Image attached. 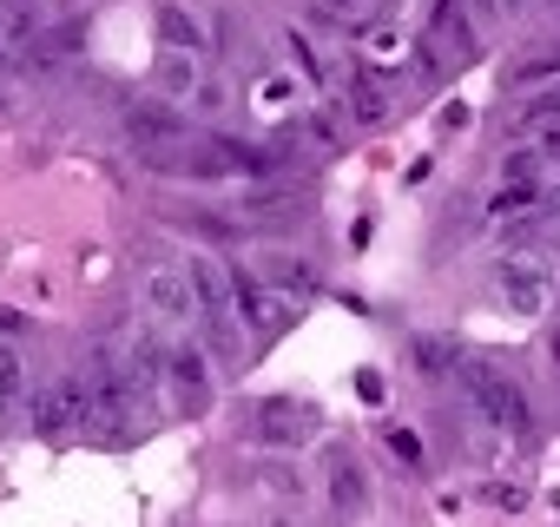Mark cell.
<instances>
[{
	"mask_svg": "<svg viewBox=\"0 0 560 527\" xmlns=\"http://www.w3.org/2000/svg\"><path fill=\"white\" fill-rule=\"evenodd\" d=\"M198 80H205V73H198V60H185V54L165 67V93H172V99H191V86H198Z\"/></svg>",
	"mask_w": 560,
	"mask_h": 527,
	"instance_id": "e0dca14e",
	"label": "cell"
},
{
	"mask_svg": "<svg viewBox=\"0 0 560 527\" xmlns=\"http://www.w3.org/2000/svg\"><path fill=\"white\" fill-rule=\"evenodd\" d=\"M145 304L159 324H191V278H185V264H145Z\"/></svg>",
	"mask_w": 560,
	"mask_h": 527,
	"instance_id": "ba28073f",
	"label": "cell"
},
{
	"mask_svg": "<svg viewBox=\"0 0 560 527\" xmlns=\"http://www.w3.org/2000/svg\"><path fill=\"white\" fill-rule=\"evenodd\" d=\"M501 185H540V152H508L501 159Z\"/></svg>",
	"mask_w": 560,
	"mask_h": 527,
	"instance_id": "2e32d148",
	"label": "cell"
},
{
	"mask_svg": "<svg viewBox=\"0 0 560 527\" xmlns=\"http://www.w3.org/2000/svg\"><path fill=\"white\" fill-rule=\"evenodd\" d=\"M547 363H553V376H560V330L547 337Z\"/></svg>",
	"mask_w": 560,
	"mask_h": 527,
	"instance_id": "cb8c5ba5",
	"label": "cell"
},
{
	"mask_svg": "<svg viewBox=\"0 0 560 527\" xmlns=\"http://www.w3.org/2000/svg\"><path fill=\"white\" fill-rule=\"evenodd\" d=\"M0 337H21V317L14 311H0Z\"/></svg>",
	"mask_w": 560,
	"mask_h": 527,
	"instance_id": "7402d4cb",
	"label": "cell"
},
{
	"mask_svg": "<svg viewBox=\"0 0 560 527\" xmlns=\"http://www.w3.org/2000/svg\"><path fill=\"white\" fill-rule=\"evenodd\" d=\"M27 396V363L14 350V337H0V409H14Z\"/></svg>",
	"mask_w": 560,
	"mask_h": 527,
	"instance_id": "9a60e30c",
	"label": "cell"
},
{
	"mask_svg": "<svg viewBox=\"0 0 560 527\" xmlns=\"http://www.w3.org/2000/svg\"><path fill=\"white\" fill-rule=\"evenodd\" d=\"M231 297H237V324H244L257 343H277V337L298 324V297H284L277 284H264L250 264H237V271H231Z\"/></svg>",
	"mask_w": 560,
	"mask_h": 527,
	"instance_id": "3957f363",
	"label": "cell"
},
{
	"mask_svg": "<svg viewBox=\"0 0 560 527\" xmlns=\"http://www.w3.org/2000/svg\"><path fill=\"white\" fill-rule=\"evenodd\" d=\"M185 278H191V330L205 337V350L218 356H237L244 350V324H237V297H231V271L211 257V250H191L185 257Z\"/></svg>",
	"mask_w": 560,
	"mask_h": 527,
	"instance_id": "6da1fadb",
	"label": "cell"
},
{
	"mask_svg": "<svg viewBox=\"0 0 560 527\" xmlns=\"http://www.w3.org/2000/svg\"><path fill=\"white\" fill-rule=\"evenodd\" d=\"M383 113H389L383 86H376L370 73H350V119H357V126H383Z\"/></svg>",
	"mask_w": 560,
	"mask_h": 527,
	"instance_id": "5bb4252c",
	"label": "cell"
},
{
	"mask_svg": "<svg viewBox=\"0 0 560 527\" xmlns=\"http://www.w3.org/2000/svg\"><path fill=\"white\" fill-rule=\"evenodd\" d=\"M270 527H298V520H284V514H277V520H270Z\"/></svg>",
	"mask_w": 560,
	"mask_h": 527,
	"instance_id": "d4e9b609",
	"label": "cell"
},
{
	"mask_svg": "<svg viewBox=\"0 0 560 527\" xmlns=\"http://www.w3.org/2000/svg\"><path fill=\"white\" fill-rule=\"evenodd\" d=\"M547 119H560V80H553L547 93H534L527 113H521V126H547Z\"/></svg>",
	"mask_w": 560,
	"mask_h": 527,
	"instance_id": "ac0fdd59",
	"label": "cell"
},
{
	"mask_svg": "<svg viewBox=\"0 0 560 527\" xmlns=\"http://www.w3.org/2000/svg\"><path fill=\"white\" fill-rule=\"evenodd\" d=\"M191 126H185V113L172 106V99H132L126 106V139L139 145V152H152V145H172V139H185Z\"/></svg>",
	"mask_w": 560,
	"mask_h": 527,
	"instance_id": "9c48e42d",
	"label": "cell"
},
{
	"mask_svg": "<svg viewBox=\"0 0 560 527\" xmlns=\"http://www.w3.org/2000/svg\"><path fill=\"white\" fill-rule=\"evenodd\" d=\"M159 34H165V47H191V54H205V27H198V14H185V8H159Z\"/></svg>",
	"mask_w": 560,
	"mask_h": 527,
	"instance_id": "4fadbf2b",
	"label": "cell"
},
{
	"mask_svg": "<svg viewBox=\"0 0 560 527\" xmlns=\"http://www.w3.org/2000/svg\"><path fill=\"white\" fill-rule=\"evenodd\" d=\"M540 159H560V126H547V139H540Z\"/></svg>",
	"mask_w": 560,
	"mask_h": 527,
	"instance_id": "44dd1931",
	"label": "cell"
},
{
	"mask_svg": "<svg viewBox=\"0 0 560 527\" xmlns=\"http://www.w3.org/2000/svg\"><path fill=\"white\" fill-rule=\"evenodd\" d=\"M409 356H416V370H422L429 383H442V376H455V370H462L455 337H416V343H409Z\"/></svg>",
	"mask_w": 560,
	"mask_h": 527,
	"instance_id": "8fae6325",
	"label": "cell"
},
{
	"mask_svg": "<svg viewBox=\"0 0 560 527\" xmlns=\"http://www.w3.org/2000/svg\"><path fill=\"white\" fill-rule=\"evenodd\" d=\"M475 14H481V21H494V14H508V8H501V0H475Z\"/></svg>",
	"mask_w": 560,
	"mask_h": 527,
	"instance_id": "603a6c76",
	"label": "cell"
},
{
	"mask_svg": "<svg viewBox=\"0 0 560 527\" xmlns=\"http://www.w3.org/2000/svg\"><path fill=\"white\" fill-rule=\"evenodd\" d=\"M317 402H298V396H257L250 402V442L264 448H304L317 442Z\"/></svg>",
	"mask_w": 560,
	"mask_h": 527,
	"instance_id": "5b68a950",
	"label": "cell"
},
{
	"mask_svg": "<svg viewBox=\"0 0 560 527\" xmlns=\"http://www.w3.org/2000/svg\"><path fill=\"white\" fill-rule=\"evenodd\" d=\"M494 291L514 317H547L553 304V264L534 257V250H508L501 257V271H494Z\"/></svg>",
	"mask_w": 560,
	"mask_h": 527,
	"instance_id": "277c9868",
	"label": "cell"
},
{
	"mask_svg": "<svg viewBox=\"0 0 560 527\" xmlns=\"http://www.w3.org/2000/svg\"><path fill=\"white\" fill-rule=\"evenodd\" d=\"M330 501H337L343 514L370 501V475H363V468H357L350 455H337V461H330Z\"/></svg>",
	"mask_w": 560,
	"mask_h": 527,
	"instance_id": "7c38bea8",
	"label": "cell"
},
{
	"mask_svg": "<svg viewBox=\"0 0 560 527\" xmlns=\"http://www.w3.org/2000/svg\"><path fill=\"white\" fill-rule=\"evenodd\" d=\"M455 383H462V396H468V409L488 422V429H501V435H527L534 429V415H527V396L501 376V370H488V363H462L455 370Z\"/></svg>",
	"mask_w": 560,
	"mask_h": 527,
	"instance_id": "7a4b0ae2",
	"label": "cell"
},
{
	"mask_svg": "<svg viewBox=\"0 0 560 527\" xmlns=\"http://www.w3.org/2000/svg\"><path fill=\"white\" fill-rule=\"evenodd\" d=\"M0 67H8V54H0Z\"/></svg>",
	"mask_w": 560,
	"mask_h": 527,
	"instance_id": "484cf974",
	"label": "cell"
},
{
	"mask_svg": "<svg viewBox=\"0 0 560 527\" xmlns=\"http://www.w3.org/2000/svg\"><path fill=\"white\" fill-rule=\"evenodd\" d=\"M159 383L172 389V402H178V415H205L211 409V350L205 343H172L165 350V370H159Z\"/></svg>",
	"mask_w": 560,
	"mask_h": 527,
	"instance_id": "8992f818",
	"label": "cell"
},
{
	"mask_svg": "<svg viewBox=\"0 0 560 527\" xmlns=\"http://www.w3.org/2000/svg\"><path fill=\"white\" fill-rule=\"evenodd\" d=\"M264 488H270V494H304L298 468H284V461H264Z\"/></svg>",
	"mask_w": 560,
	"mask_h": 527,
	"instance_id": "ffe728a7",
	"label": "cell"
},
{
	"mask_svg": "<svg viewBox=\"0 0 560 527\" xmlns=\"http://www.w3.org/2000/svg\"><path fill=\"white\" fill-rule=\"evenodd\" d=\"M250 271L264 278V284H277V291H284V297H317L324 291V278H317V264L311 257H298V250H257V264H250Z\"/></svg>",
	"mask_w": 560,
	"mask_h": 527,
	"instance_id": "30bf717a",
	"label": "cell"
},
{
	"mask_svg": "<svg viewBox=\"0 0 560 527\" xmlns=\"http://www.w3.org/2000/svg\"><path fill=\"white\" fill-rule=\"evenodd\" d=\"M27 422L40 435H73L86 422V376H54L27 396Z\"/></svg>",
	"mask_w": 560,
	"mask_h": 527,
	"instance_id": "52a82bcc",
	"label": "cell"
},
{
	"mask_svg": "<svg viewBox=\"0 0 560 527\" xmlns=\"http://www.w3.org/2000/svg\"><path fill=\"white\" fill-rule=\"evenodd\" d=\"M383 442H389V455H396V461L422 468V442H416V429H383Z\"/></svg>",
	"mask_w": 560,
	"mask_h": 527,
	"instance_id": "d6986e66",
	"label": "cell"
}]
</instances>
